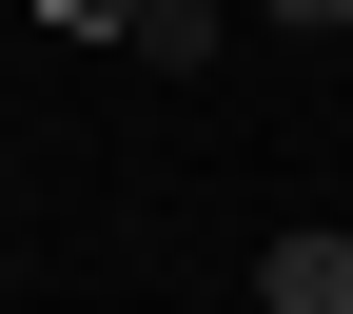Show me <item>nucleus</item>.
I'll return each mask as SVG.
<instances>
[{"label": "nucleus", "instance_id": "1", "mask_svg": "<svg viewBox=\"0 0 353 314\" xmlns=\"http://www.w3.org/2000/svg\"><path fill=\"white\" fill-rule=\"evenodd\" d=\"M255 295H275V314H353V236H275Z\"/></svg>", "mask_w": 353, "mask_h": 314}, {"label": "nucleus", "instance_id": "2", "mask_svg": "<svg viewBox=\"0 0 353 314\" xmlns=\"http://www.w3.org/2000/svg\"><path fill=\"white\" fill-rule=\"evenodd\" d=\"M59 39H157V0H39Z\"/></svg>", "mask_w": 353, "mask_h": 314}, {"label": "nucleus", "instance_id": "3", "mask_svg": "<svg viewBox=\"0 0 353 314\" xmlns=\"http://www.w3.org/2000/svg\"><path fill=\"white\" fill-rule=\"evenodd\" d=\"M255 20H294V39H334V20H353V0H255Z\"/></svg>", "mask_w": 353, "mask_h": 314}]
</instances>
